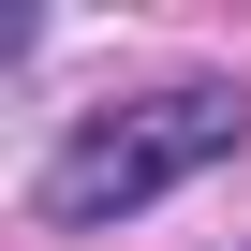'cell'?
Wrapping results in <instances>:
<instances>
[{
    "mask_svg": "<svg viewBox=\"0 0 251 251\" xmlns=\"http://www.w3.org/2000/svg\"><path fill=\"white\" fill-rule=\"evenodd\" d=\"M236 133H251L236 74H177V89H148V103H103V118H74L59 163H45V222H133V207H163L177 177L236 163Z\"/></svg>",
    "mask_w": 251,
    "mask_h": 251,
    "instance_id": "6da1fadb",
    "label": "cell"
}]
</instances>
